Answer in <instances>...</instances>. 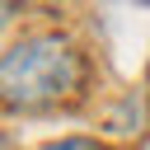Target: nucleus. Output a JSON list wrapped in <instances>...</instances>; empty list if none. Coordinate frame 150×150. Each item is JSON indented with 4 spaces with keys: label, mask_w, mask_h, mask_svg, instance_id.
I'll return each mask as SVG.
<instances>
[{
    "label": "nucleus",
    "mask_w": 150,
    "mask_h": 150,
    "mask_svg": "<svg viewBox=\"0 0 150 150\" xmlns=\"http://www.w3.org/2000/svg\"><path fill=\"white\" fill-rule=\"evenodd\" d=\"M94 89V61L66 28H28L0 56V94L9 112H56L84 103Z\"/></svg>",
    "instance_id": "1"
},
{
    "label": "nucleus",
    "mask_w": 150,
    "mask_h": 150,
    "mask_svg": "<svg viewBox=\"0 0 150 150\" xmlns=\"http://www.w3.org/2000/svg\"><path fill=\"white\" fill-rule=\"evenodd\" d=\"M150 127V89L141 84H131V89H122L108 108H103V131L108 136H141Z\"/></svg>",
    "instance_id": "2"
},
{
    "label": "nucleus",
    "mask_w": 150,
    "mask_h": 150,
    "mask_svg": "<svg viewBox=\"0 0 150 150\" xmlns=\"http://www.w3.org/2000/svg\"><path fill=\"white\" fill-rule=\"evenodd\" d=\"M38 150H108V141H103V136H84V131H70V136H52V141H42Z\"/></svg>",
    "instance_id": "3"
},
{
    "label": "nucleus",
    "mask_w": 150,
    "mask_h": 150,
    "mask_svg": "<svg viewBox=\"0 0 150 150\" xmlns=\"http://www.w3.org/2000/svg\"><path fill=\"white\" fill-rule=\"evenodd\" d=\"M145 89H150V56H145Z\"/></svg>",
    "instance_id": "4"
}]
</instances>
